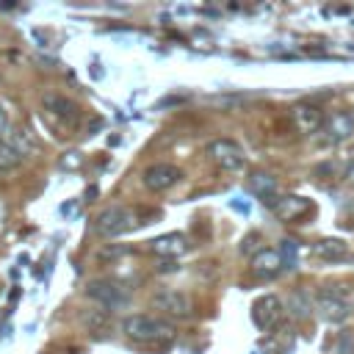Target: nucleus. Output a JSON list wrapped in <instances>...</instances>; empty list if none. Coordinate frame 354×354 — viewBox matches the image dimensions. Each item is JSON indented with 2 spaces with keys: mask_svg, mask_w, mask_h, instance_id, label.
I'll return each mask as SVG.
<instances>
[{
  "mask_svg": "<svg viewBox=\"0 0 354 354\" xmlns=\"http://www.w3.org/2000/svg\"><path fill=\"white\" fill-rule=\"evenodd\" d=\"M180 180H183V171L177 166H171V163H155L141 177V183H144L147 191H166V188L177 185Z\"/></svg>",
  "mask_w": 354,
  "mask_h": 354,
  "instance_id": "obj_7",
  "label": "nucleus"
},
{
  "mask_svg": "<svg viewBox=\"0 0 354 354\" xmlns=\"http://www.w3.org/2000/svg\"><path fill=\"white\" fill-rule=\"evenodd\" d=\"M293 122L301 133H315L324 124V113H321V108H315L310 102H299L293 108Z\"/></svg>",
  "mask_w": 354,
  "mask_h": 354,
  "instance_id": "obj_12",
  "label": "nucleus"
},
{
  "mask_svg": "<svg viewBox=\"0 0 354 354\" xmlns=\"http://www.w3.org/2000/svg\"><path fill=\"white\" fill-rule=\"evenodd\" d=\"M315 310H318V315L324 318V321H332V324H340V321H346L348 318V313H351V304L343 299V293L337 290V285H329L321 296H318V301H315Z\"/></svg>",
  "mask_w": 354,
  "mask_h": 354,
  "instance_id": "obj_6",
  "label": "nucleus"
},
{
  "mask_svg": "<svg viewBox=\"0 0 354 354\" xmlns=\"http://www.w3.org/2000/svg\"><path fill=\"white\" fill-rule=\"evenodd\" d=\"M324 130L329 133L332 141H346V138H351V133H354V119H351L348 113H332V116L326 119V127H324Z\"/></svg>",
  "mask_w": 354,
  "mask_h": 354,
  "instance_id": "obj_15",
  "label": "nucleus"
},
{
  "mask_svg": "<svg viewBox=\"0 0 354 354\" xmlns=\"http://www.w3.org/2000/svg\"><path fill=\"white\" fill-rule=\"evenodd\" d=\"M22 149L14 144V141H6L3 136H0V171H11V169H17L19 163H22Z\"/></svg>",
  "mask_w": 354,
  "mask_h": 354,
  "instance_id": "obj_17",
  "label": "nucleus"
},
{
  "mask_svg": "<svg viewBox=\"0 0 354 354\" xmlns=\"http://www.w3.org/2000/svg\"><path fill=\"white\" fill-rule=\"evenodd\" d=\"M279 257H282V266L288 268V271H293L296 266H299V243L296 241H290V238H285L282 243H279Z\"/></svg>",
  "mask_w": 354,
  "mask_h": 354,
  "instance_id": "obj_19",
  "label": "nucleus"
},
{
  "mask_svg": "<svg viewBox=\"0 0 354 354\" xmlns=\"http://www.w3.org/2000/svg\"><path fill=\"white\" fill-rule=\"evenodd\" d=\"M205 152H207V158H210L218 169H224V171H241L243 163H246L243 149H241L235 141H230V138H213V141L205 147Z\"/></svg>",
  "mask_w": 354,
  "mask_h": 354,
  "instance_id": "obj_4",
  "label": "nucleus"
},
{
  "mask_svg": "<svg viewBox=\"0 0 354 354\" xmlns=\"http://www.w3.org/2000/svg\"><path fill=\"white\" fill-rule=\"evenodd\" d=\"M136 224H138V218H136V213H133L130 207L113 205V207H105V210L97 216L94 230H97V235H102V238H116V235L130 232Z\"/></svg>",
  "mask_w": 354,
  "mask_h": 354,
  "instance_id": "obj_2",
  "label": "nucleus"
},
{
  "mask_svg": "<svg viewBox=\"0 0 354 354\" xmlns=\"http://www.w3.org/2000/svg\"><path fill=\"white\" fill-rule=\"evenodd\" d=\"M6 133H8V116H6V111H3V105H0V136L6 138Z\"/></svg>",
  "mask_w": 354,
  "mask_h": 354,
  "instance_id": "obj_21",
  "label": "nucleus"
},
{
  "mask_svg": "<svg viewBox=\"0 0 354 354\" xmlns=\"http://www.w3.org/2000/svg\"><path fill=\"white\" fill-rule=\"evenodd\" d=\"M249 185H252V191H254L260 199H266V202H271V199L277 196V177H271V174H266V171H254L252 180H249Z\"/></svg>",
  "mask_w": 354,
  "mask_h": 354,
  "instance_id": "obj_16",
  "label": "nucleus"
},
{
  "mask_svg": "<svg viewBox=\"0 0 354 354\" xmlns=\"http://www.w3.org/2000/svg\"><path fill=\"white\" fill-rule=\"evenodd\" d=\"M279 315H282V301H279L274 293H266V296H260V299L252 304V321H254V326L263 329V332L271 329Z\"/></svg>",
  "mask_w": 354,
  "mask_h": 354,
  "instance_id": "obj_9",
  "label": "nucleus"
},
{
  "mask_svg": "<svg viewBox=\"0 0 354 354\" xmlns=\"http://www.w3.org/2000/svg\"><path fill=\"white\" fill-rule=\"evenodd\" d=\"M340 354H354V332L340 335Z\"/></svg>",
  "mask_w": 354,
  "mask_h": 354,
  "instance_id": "obj_20",
  "label": "nucleus"
},
{
  "mask_svg": "<svg viewBox=\"0 0 354 354\" xmlns=\"http://www.w3.org/2000/svg\"><path fill=\"white\" fill-rule=\"evenodd\" d=\"M152 304H155V310H160L169 318H188V313H191L188 299L180 290H171V288H160L152 296Z\"/></svg>",
  "mask_w": 354,
  "mask_h": 354,
  "instance_id": "obj_8",
  "label": "nucleus"
},
{
  "mask_svg": "<svg viewBox=\"0 0 354 354\" xmlns=\"http://www.w3.org/2000/svg\"><path fill=\"white\" fill-rule=\"evenodd\" d=\"M271 210L279 221H288V224H296L301 221L307 213H313V202L304 199V196H296V194H282V196H274L271 202Z\"/></svg>",
  "mask_w": 354,
  "mask_h": 354,
  "instance_id": "obj_5",
  "label": "nucleus"
},
{
  "mask_svg": "<svg viewBox=\"0 0 354 354\" xmlns=\"http://www.w3.org/2000/svg\"><path fill=\"white\" fill-rule=\"evenodd\" d=\"M313 254L321 257V260L337 263V260H346V257H348V249H346V243L337 241V238H324V241H318V243L313 246Z\"/></svg>",
  "mask_w": 354,
  "mask_h": 354,
  "instance_id": "obj_14",
  "label": "nucleus"
},
{
  "mask_svg": "<svg viewBox=\"0 0 354 354\" xmlns=\"http://www.w3.org/2000/svg\"><path fill=\"white\" fill-rule=\"evenodd\" d=\"M124 335L136 343L152 346V343H169L174 340V324H169L166 318H155V315H127L122 324Z\"/></svg>",
  "mask_w": 354,
  "mask_h": 354,
  "instance_id": "obj_1",
  "label": "nucleus"
},
{
  "mask_svg": "<svg viewBox=\"0 0 354 354\" xmlns=\"http://www.w3.org/2000/svg\"><path fill=\"white\" fill-rule=\"evenodd\" d=\"M86 296L94 299L100 307H105V313L111 310H122L130 304V290L119 282H111V279H94L86 285Z\"/></svg>",
  "mask_w": 354,
  "mask_h": 354,
  "instance_id": "obj_3",
  "label": "nucleus"
},
{
  "mask_svg": "<svg viewBox=\"0 0 354 354\" xmlns=\"http://www.w3.org/2000/svg\"><path fill=\"white\" fill-rule=\"evenodd\" d=\"M185 249H188V243H185L183 232H169V235H160V238L152 241V252L160 254V257H177Z\"/></svg>",
  "mask_w": 354,
  "mask_h": 354,
  "instance_id": "obj_13",
  "label": "nucleus"
},
{
  "mask_svg": "<svg viewBox=\"0 0 354 354\" xmlns=\"http://www.w3.org/2000/svg\"><path fill=\"white\" fill-rule=\"evenodd\" d=\"M282 268H285V266H282V257H279L277 249H260V252L252 257V271H254V277H260V279H271V277H277Z\"/></svg>",
  "mask_w": 354,
  "mask_h": 354,
  "instance_id": "obj_10",
  "label": "nucleus"
},
{
  "mask_svg": "<svg viewBox=\"0 0 354 354\" xmlns=\"http://www.w3.org/2000/svg\"><path fill=\"white\" fill-rule=\"evenodd\" d=\"M310 310H315L313 304H310V296L301 290H296V293H290V299H288V313H290V318H307L310 315Z\"/></svg>",
  "mask_w": 354,
  "mask_h": 354,
  "instance_id": "obj_18",
  "label": "nucleus"
},
{
  "mask_svg": "<svg viewBox=\"0 0 354 354\" xmlns=\"http://www.w3.org/2000/svg\"><path fill=\"white\" fill-rule=\"evenodd\" d=\"M41 102H44V108L53 113V116H58V119H64V122H75L77 119V105L69 100V97H64V94H55V91H47L44 97H41Z\"/></svg>",
  "mask_w": 354,
  "mask_h": 354,
  "instance_id": "obj_11",
  "label": "nucleus"
}]
</instances>
